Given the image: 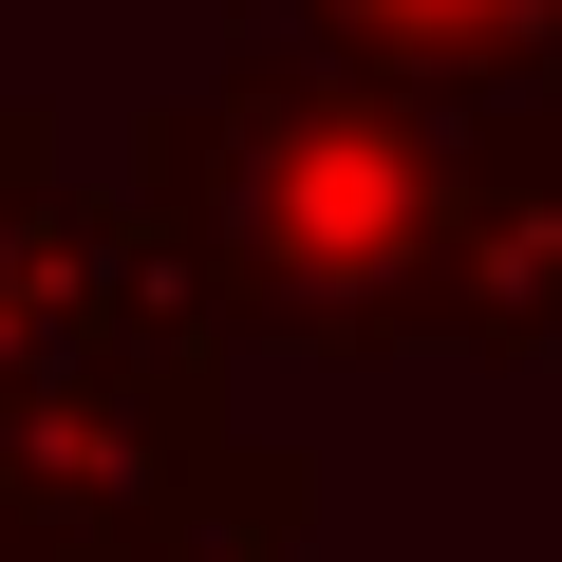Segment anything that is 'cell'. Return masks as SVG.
<instances>
[{"label": "cell", "instance_id": "cell-1", "mask_svg": "<svg viewBox=\"0 0 562 562\" xmlns=\"http://www.w3.org/2000/svg\"><path fill=\"white\" fill-rule=\"evenodd\" d=\"M375 20H413V38H469V0H375Z\"/></svg>", "mask_w": 562, "mask_h": 562}]
</instances>
